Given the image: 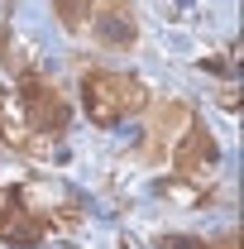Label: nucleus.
Segmentation results:
<instances>
[{
    "mask_svg": "<svg viewBox=\"0 0 244 249\" xmlns=\"http://www.w3.org/2000/svg\"><path fill=\"white\" fill-rule=\"evenodd\" d=\"M82 106H87V115L96 124H120L129 115H139V110H149V87L139 77H129V72L101 67V72L82 77Z\"/></svg>",
    "mask_w": 244,
    "mask_h": 249,
    "instance_id": "f257e3e1",
    "label": "nucleus"
},
{
    "mask_svg": "<svg viewBox=\"0 0 244 249\" xmlns=\"http://www.w3.org/2000/svg\"><path fill=\"white\" fill-rule=\"evenodd\" d=\"M187 120H192V110H187L182 101H163V106H153L149 134H144V158H149V163L168 158V144L187 129Z\"/></svg>",
    "mask_w": 244,
    "mask_h": 249,
    "instance_id": "39448f33",
    "label": "nucleus"
},
{
    "mask_svg": "<svg viewBox=\"0 0 244 249\" xmlns=\"http://www.w3.org/2000/svg\"><path fill=\"white\" fill-rule=\"evenodd\" d=\"M158 249H206V245H201V240H192V235H163Z\"/></svg>",
    "mask_w": 244,
    "mask_h": 249,
    "instance_id": "6e6552de",
    "label": "nucleus"
},
{
    "mask_svg": "<svg viewBox=\"0 0 244 249\" xmlns=\"http://www.w3.org/2000/svg\"><path fill=\"white\" fill-rule=\"evenodd\" d=\"M0 245H15V249L43 245V220L34 216V206H24V201L0 206Z\"/></svg>",
    "mask_w": 244,
    "mask_h": 249,
    "instance_id": "423d86ee",
    "label": "nucleus"
},
{
    "mask_svg": "<svg viewBox=\"0 0 244 249\" xmlns=\"http://www.w3.org/2000/svg\"><path fill=\"white\" fill-rule=\"evenodd\" d=\"M0 48H5V38H0ZM0 58L10 62V67H19V58H15V53H0Z\"/></svg>",
    "mask_w": 244,
    "mask_h": 249,
    "instance_id": "1a4fd4ad",
    "label": "nucleus"
},
{
    "mask_svg": "<svg viewBox=\"0 0 244 249\" xmlns=\"http://www.w3.org/2000/svg\"><path fill=\"white\" fill-rule=\"evenodd\" d=\"M87 29L96 34V43L101 48H129L134 38H139V19H134V10H129V0H101L91 10V19H87Z\"/></svg>",
    "mask_w": 244,
    "mask_h": 249,
    "instance_id": "7ed1b4c3",
    "label": "nucleus"
},
{
    "mask_svg": "<svg viewBox=\"0 0 244 249\" xmlns=\"http://www.w3.org/2000/svg\"><path fill=\"white\" fill-rule=\"evenodd\" d=\"M215 158H220V149H215L211 129L196 124V120H187V129L177 134V149H173L177 173H182V178H201L206 168H215Z\"/></svg>",
    "mask_w": 244,
    "mask_h": 249,
    "instance_id": "20e7f679",
    "label": "nucleus"
},
{
    "mask_svg": "<svg viewBox=\"0 0 244 249\" xmlns=\"http://www.w3.org/2000/svg\"><path fill=\"white\" fill-rule=\"evenodd\" d=\"M53 5H58V19H62V24H67L72 34H82V29H87V19H91V10L101 5V0H53Z\"/></svg>",
    "mask_w": 244,
    "mask_h": 249,
    "instance_id": "0eeeda50",
    "label": "nucleus"
},
{
    "mask_svg": "<svg viewBox=\"0 0 244 249\" xmlns=\"http://www.w3.org/2000/svg\"><path fill=\"white\" fill-rule=\"evenodd\" d=\"M19 101H24V110H29V129L34 134H62L67 129V101H62L43 77H24V91H19Z\"/></svg>",
    "mask_w": 244,
    "mask_h": 249,
    "instance_id": "f03ea898",
    "label": "nucleus"
}]
</instances>
